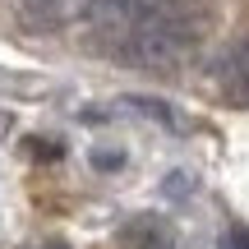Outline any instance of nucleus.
<instances>
[{
  "label": "nucleus",
  "instance_id": "obj_1",
  "mask_svg": "<svg viewBox=\"0 0 249 249\" xmlns=\"http://www.w3.org/2000/svg\"><path fill=\"white\" fill-rule=\"evenodd\" d=\"M88 28L102 51L143 70H171L194 42L185 9L176 0H88Z\"/></svg>",
  "mask_w": 249,
  "mask_h": 249
},
{
  "label": "nucleus",
  "instance_id": "obj_2",
  "mask_svg": "<svg viewBox=\"0 0 249 249\" xmlns=\"http://www.w3.org/2000/svg\"><path fill=\"white\" fill-rule=\"evenodd\" d=\"M18 9L37 28H65V23L88 14V0H18Z\"/></svg>",
  "mask_w": 249,
  "mask_h": 249
},
{
  "label": "nucleus",
  "instance_id": "obj_3",
  "mask_svg": "<svg viewBox=\"0 0 249 249\" xmlns=\"http://www.w3.org/2000/svg\"><path fill=\"white\" fill-rule=\"evenodd\" d=\"M120 245L124 249H180L176 231H171L161 217H134L120 226Z\"/></svg>",
  "mask_w": 249,
  "mask_h": 249
},
{
  "label": "nucleus",
  "instance_id": "obj_4",
  "mask_svg": "<svg viewBox=\"0 0 249 249\" xmlns=\"http://www.w3.org/2000/svg\"><path fill=\"white\" fill-rule=\"evenodd\" d=\"M120 107H129L134 116H143V120H161V124H180V120H176V111H171L166 102H157V97H124Z\"/></svg>",
  "mask_w": 249,
  "mask_h": 249
},
{
  "label": "nucleus",
  "instance_id": "obj_5",
  "mask_svg": "<svg viewBox=\"0 0 249 249\" xmlns=\"http://www.w3.org/2000/svg\"><path fill=\"white\" fill-rule=\"evenodd\" d=\"M88 161L97 171H120L129 157H124V148H116V143H92V148H88Z\"/></svg>",
  "mask_w": 249,
  "mask_h": 249
},
{
  "label": "nucleus",
  "instance_id": "obj_6",
  "mask_svg": "<svg viewBox=\"0 0 249 249\" xmlns=\"http://www.w3.org/2000/svg\"><path fill=\"white\" fill-rule=\"evenodd\" d=\"M222 249H249V226H231L222 235Z\"/></svg>",
  "mask_w": 249,
  "mask_h": 249
},
{
  "label": "nucleus",
  "instance_id": "obj_7",
  "mask_svg": "<svg viewBox=\"0 0 249 249\" xmlns=\"http://www.w3.org/2000/svg\"><path fill=\"white\" fill-rule=\"evenodd\" d=\"M189 180H194V176H185V171H176V176H171V185H166V194H185V189H194V185H189Z\"/></svg>",
  "mask_w": 249,
  "mask_h": 249
},
{
  "label": "nucleus",
  "instance_id": "obj_8",
  "mask_svg": "<svg viewBox=\"0 0 249 249\" xmlns=\"http://www.w3.org/2000/svg\"><path fill=\"white\" fill-rule=\"evenodd\" d=\"M0 134H9V116H0Z\"/></svg>",
  "mask_w": 249,
  "mask_h": 249
},
{
  "label": "nucleus",
  "instance_id": "obj_9",
  "mask_svg": "<svg viewBox=\"0 0 249 249\" xmlns=\"http://www.w3.org/2000/svg\"><path fill=\"white\" fill-rule=\"evenodd\" d=\"M42 249H70V245H60V240H55V245H42Z\"/></svg>",
  "mask_w": 249,
  "mask_h": 249
},
{
  "label": "nucleus",
  "instance_id": "obj_10",
  "mask_svg": "<svg viewBox=\"0 0 249 249\" xmlns=\"http://www.w3.org/2000/svg\"><path fill=\"white\" fill-rule=\"evenodd\" d=\"M245 92H249V83H245Z\"/></svg>",
  "mask_w": 249,
  "mask_h": 249
}]
</instances>
